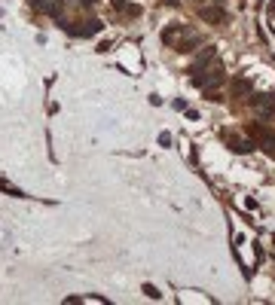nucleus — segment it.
<instances>
[{
  "instance_id": "nucleus-1",
  "label": "nucleus",
  "mask_w": 275,
  "mask_h": 305,
  "mask_svg": "<svg viewBox=\"0 0 275 305\" xmlns=\"http://www.w3.org/2000/svg\"><path fill=\"white\" fill-rule=\"evenodd\" d=\"M58 28L67 31L70 37H95V34H101L104 31V21H98V18H89V21H77V24H67L64 18H58Z\"/></svg>"
},
{
  "instance_id": "nucleus-2",
  "label": "nucleus",
  "mask_w": 275,
  "mask_h": 305,
  "mask_svg": "<svg viewBox=\"0 0 275 305\" xmlns=\"http://www.w3.org/2000/svg\"><path fill=\"white\" fill-rule=\"evenodd\" d=\"M223 83V67H208V70H202V73H196L193 76V86H199V89H211V86H220Z\"/></svg>"
},
{
  "instance_id": "nucleus-3",
  "label": "nucleus",
  "mask_w": 275,
  "mask_h": 305,
  "mask_svg": "<svg viewBox=\"0 0 275 305\" xmlns=\"http://www.w3.org/2000/svg\"><path fill=\"white\" fill-rule=\"evenodd\" d=\"M193 31L187 28V24H168V28H162V43L165 46H178L181 37H190Z\"/></svg>"
},
{
  "instance_id": "nucleus-4",
  "label": "nucleus",
  "mask_w": 275,
  "mask_h": 305,
  "mask_svg": "<svg viewBox=\"0 0 275 305\" xmlns=\"http://www.w3.org/2000/svg\"><path fill=\"white\" fill-rule=\"evenodd\" d=\"M251 104H254V110H257L263 119H272V116H275V98H272V95H254Z\"/></svg>"
},
{
  "instance_id": "nucleus-5",
  "label": "nucleus",
  "mask_w": 275,
  "mask_h": 305,
  "mask_svg": "<svg viewBox=\"0 0 275 305\" xmlns=\"http://www.w3.org/2000/svg\"><path fill=\"white\" fill-rule=\"evenodd\" d=\"M31 6H34L37 12H46V15H52V18H61L64 0H31Z\"/></svg>"
},
{
  "instance_id": "nucleus-6",
  "label": "nucleus",
  "mask_w": 275,
  "mask_h": 305,
  "mask_svg": "<svg viewBox=\"0 0 275 305\" xmlns=\"http://www.w3.org/2000/svg\"><path fill=\"white\" fill-rule=\"evenodd\" d=\"M227 138V147L233 150V152H239V156H245V152H251L257 144L254 141H245V138H236V135H223Z\"/></svg>"
},
{
  "instance_id": "nucleus-7",
  "label": "nucleus",
  "mask_w": 275,
  "mask_h": 305,
  "mask_svg": "<svg viewBox=\"0 0 275 305\" xmlns=\"http://www.w3.org/2000/svg\"><path fill=\"white\" fill-rule=\"evenodd\" d=\"M199 18H202V21H217V24H223L230 15H227V9H220V6H202V9H199Z\"/></svg>"
},
{
  "instance_id": "nucleus-8",
  "label": "nucleus",
  "mask_w": 275,
  "mask_h": 305,
  "mask_svg": "<svg viewBox=\"0 0 275 305\" xmlns=\"http://www.w3.org/2000/svg\"><path fill=\"white\" fill-rule=\"evenodd\" d=\"M214 55H217V52H214V46H208L205 52H202V55H199V58L193 61V73H202V70H205V67L214 61Z\"/></svg>"
},
{
  "instance_id": "nucleus-9",
  "label": "nucleus",
  "mask_w": 275,
  "mask_h": 305,
  "mask_svg": "<svg viewBox=\"0 0 275 305\" xmlns=\"http://www.w3.org/2000/svg\"><path fill=\"white\" fill-rule=\"evenodd\" d=\"M251 89H254V83H251V80H236V83H233V98L251 95Z\"/></svg>"
},
{
  "instance_id": "nucleus-10",
  "label": "nucleus",
  "mask_w": 275,
  "mask_h": 305,
  "mask_svg": "<svg viewBox=\"0 0 275 305\" xmlns=\"http://www.w3.org/2000/svg\"><path fill=\"white\" fill-rule=\"evenodd\" d=\"M260 141H263V150H266V152H269V156L275 159V132H266V135H263Z\"/></svg>"
},
{
  "instance_id": "nucleus-11",
  "label": "nucleus",
  "mask_w": 275,
  "mask_h": 305,
  "mask_svg": "<svg viewBox=\"0 0 275 305\" xmlns=\"http://www.w3.org/2000/svg\"><path fill=\"white\" fill-rule=\"evenodd\" d=\"M0 189H6V192H9V195H15V198H24V192H21V189H15V186H9L6 180H0Z\"/></svg>"
},
{
  "instance_id": "nucleus-12",
  "label": "nucleus",
  "mask_w": 275,
  "mask_h": 305,
  "mask_svg": "<svg viewBox=\"0 0 275 305\" xmlns=\"http://www.w3.org/2000/svg\"><path fill=\"white\" fill-rule=\"evenodd\" d=\"M144 293H147L150 299H162V293H159V290H156L153 284H144Z\"/></svg>"
},
{
  "instance_id": "nucleus-13",
  "label": "nucleus",
  "mask_w": 275,
  "mask_h": 305,
  "mask_svg": "<svg viewBox=\"0 0 275 305\" xmlns=\"http://www.w3.org/2000/svg\"><path fill=\"white\" fill-rule=\"evenodd\" d=\"M159 144H162V147H171V135H168V132H162V135H159Z\"/></svg>"
},
{
  "instance_id": "nucleus-14",
  "label": "nucleus",
  "mask_w": 275,
  "mask_h": 305,
  "mask_svg": "<svg viewBox=\"0 0 275 305\" xmlns=\"http://www.w3.org/2000/svg\"><path fill=\"white\" fill-rule=\"evenodd\" d=\"M181 0H162V6H178Z\"/></svg>"
},
{
  "instance_id": "nucleus-15",
  "label": "nucleus",
  "mask_w": 275,
  "mask_h": 305,
  "mask_svg": "<svg viewBox=\"0 0 275 305\" xmlns=\"http://www.w3.org/2000/svg\"><path fill=\"white\" fill-rule=\"evenodd\" d=\"M80 3H83V6H95V0H80Z\"/></svg>"
}]
</instances>
